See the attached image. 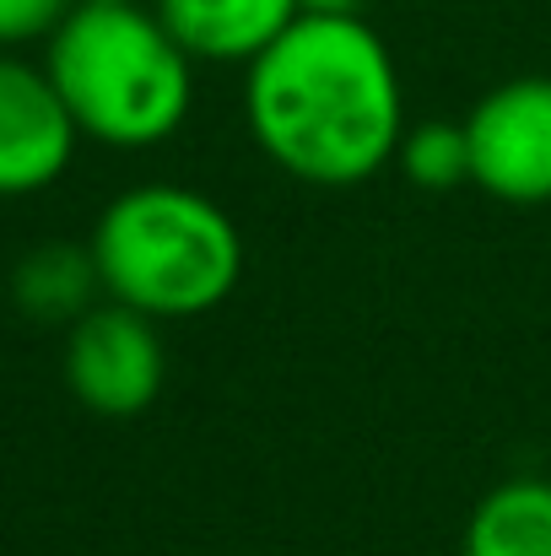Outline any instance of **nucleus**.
I'll return each instance as SVG.
<instances>
[{"label":"nucleus","mask_w":551,"mask_h":556,"mask_svg":"<svg viewBox=\"0 0 551 556\" xmlns=\"http://www.w3.org/2000/svg\"><path fill=\"white\" fill-rule=\"evenodd\" d=\"M243 119L254 147L298 185L358 189L395 168L405 87L389 43L363 11H303L243 65Z\"/></svg>","instance_id":"f257e3e1"},{"label":"nucleus","mask_w":551,"mask_h":556,"mask_svg":"<svg viewBox=\"0 0 551 556\" xmlns=\"http://www.w3.org/2000/svg\"><path fill=\"white\" fill-rule=\"evenodd\" d=\"M43 71L82 141L114 152L163 147L195 103V60L147 0L76 5L43 43Z\"/></svg>","instance_id":"f03ea898"},{"label":"nucleus","mask_w":551,"mask_h":556,"mask_svg":"<svg viewBox=\"0 0 551 556\" xmlns=\"http://www.w3.org/2000/svg\"><path fill=\"white\" fill-rule=\"evenodd\" d=\"M103 298L174 325L222 308L243 281V232L222 200L189 185H130L92 222Z\"/></svg>","instance_id":"7ed1b4c3"},{"label":"nucleus","mask_w":551,"mask_h":556,"mask_svg":"<svg viewBox=\"0 0 551 556\" xmlns=\"http://www.w3.org/2000/svg\"><path fill=\"white\" fill-rule=\"evenodd\" d=\"M60 372H65V389L76 394V405H87L103 421H130V416L152 410L168 383L163 325L103 298L76 325H65Z\"/></svg>","instance_id":"20e7f679"},{"label":"nucleus","mask_w":551,"mask_h":556,"mask_svg":"<svg viewBox=\"0 0 551 556\" xmlns=\"http://www.w3.org/2000/svg\"><path fill=\"white\" fill-rule=\"evenodd\" d=\"M471 185L503 205H551V76H509L465 114Z\"/></svg>","instance_id":"39448f33"},{"label":"nucleus","mask_w":551,"mask_h":556,"mask_svg":"<svg viewBox=\"0 0 551 556\" xmlns=\"http://www.w3.org/2000/svg\"><path fill=\"white\" fill-rule=\"evenodd\" d=\"M76 119L65 114L43 65L0 49V200L43 194L71 174Z\"/></svg>","instance_id":"423d86ee"},{"label":"nucleus","mask_w":551,"mask_h":556,"mask_svg":"<svg viewBox=\"0 0 551 556\" xmlns=\"http://www.w3.org/2000/svg\"><path fill=\"white\" fill-rule=\"evenodd\" d=\"M152 11L195 65H249L303 16L298 0H152Z\"/></svg>","instance_id":"0eeeda50"},{"label":"nucleus","mask_w":551,"mask_h":556,"mask_svg":"<svg viewBox=\"0 0 551 556\" xmlns=\"http://www.w3.org/2000/svg\"><path fill=\"white\" fill-rule=\"evenodd\" d=\"M11 298L38 325H76L92 303H103V281H98L92 249L71 243V238L33 243L16 260V270H11Z\"/></svg>","instance_id":"6e6552de"},{"label":"nucleus","mask_w":551,"mask_h":556,"mask_svg":"<svg viewBox=\"0 0 551 556\" xmlns=\"http://www.w3.org/2000/svg\"><path fill=\"white\" fill-rule=\"evenodd\" d=\"M460 556H551V481L509 476L465 519Z\"/></svg>","instance_id":"1a4fd4ad"},{"label":"nucleus","mask_w":551,"mask_h":556,"mask_svg":"<svg viewBox=\"0 0 551 556\" xmlns=\"http://www.w3.org/2000/svg\"><path fill=\"white\" fill-rule=\"evenodd\" d=\"M395 168L405 174V185L427 189V194L471 185V136H465V119L405 125V136L395 147Z\"/></svg>","instance_id":"9d476101"},{"label":"nucleus","mask_w":551,"mask_h":556,"mask_svg":"<svg viewBox=\"0 0 551 556\" xmlns=\"http://www.w3.org/2000/svg\"><path fill=\"white\" fill-rule=\"evenodd\" d=\"M71 11L76 0H0V49L16 54L27 43H49Z\"/></svg>","instance_id":"9b49d317"},{"label":"nucleus","mask_w":551,"mask_h":556,"mask_svg":"<svg viewBox=\"0 0 551 556\" xmlns=\"http://www.w3.org/2000/svg\"><path fill=\"white\" fill-rule=\"evenodd\" d=\"M298 11H320V16H341V11H363V0H298Z\"/></svg>","instance_id":"f8f14e48"},{"label":"nucleus","mask_w":551,"mask_h":556,"mask_svg":"<svg viewBox=\"0 0 551 556\" xmlns=\"http://www.w3.org/2000/svg\"><path fill=\"white\" fill-rule=\"evenodd\" d=\"M76 5H130V0H76Z\"/></svg>","instance_id":"ddd939ff"}]
</instances>
